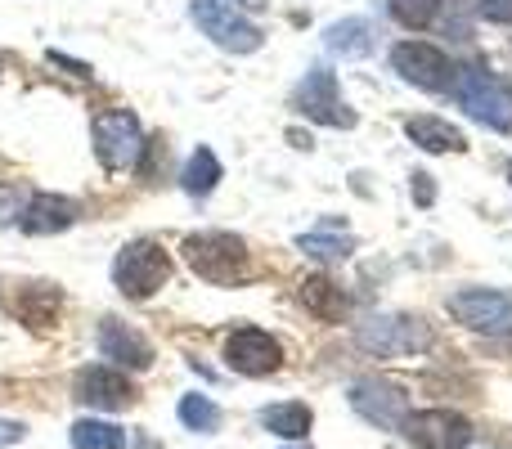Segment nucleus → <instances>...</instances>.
<instances>
[{
    "label": "nucleus",
    "mask_w": 512,
    "mask_h": 449,
    "mask_svg": "<svg viewBox=\"0 0 512 449\" xmlns=\"http://www.w3.org/2000/svg\"><path fill=\"white\" fill-rule=\"evenodd\" d=\"M99 355L113 360V364H122V369H135V373L153 364L149 337H144L140 328L122 324V319H104V324H99Z\"/></svg>",
    "instance_id": "13"
},
{
    "label": "nucleus",
    "mask_w": 512,
    "mask_h": 449,
    "mask_svg": "<svg viewBox=\"0 0 512 449\" xmlns=\"http://www.w3.org/2000/svg\"><path fill=\"white\" fill-rule=\"evenodd\" d=\"M508 180H512V167H508Z\"/></svg>",
    "instance_id": "32"
},
{
    "label": "nucleus",
    "mask_w": 512,
    "mask_h": 449,
    "mask_svg": "<svg viewBox=\"0 0 512 449\" xmlns=\"http://www.w3.org/2000/svg\"><path fill=\"white\" fill-rule=\"evenodd\" d=\"M414 198H418V207H432V198H436V189H432V176L427 171H414Z\"/></svg>",
    "instance_id": "28"
},
{
    "label": "nucleus",
    "mask_w": 512,
    "mask_h": 449,
    "mask_svg": "<svg viewBox=\"0 0 512 449\" xmlns=\"http://www.w3.org/2000/svg\"><path fill=\"white\" fill-rule=\"evenodd\" d=\"M221 158H216L207 144H198L194 153H189V162H185V171H180V189L185 194H194V198H203V194H212L216 185H221Z\"/></svg>",
    "instance_id": "21"
},
{
    "label": "nucleus",
    "mask_w": 512,
    "mask_h": 449,
    "mask_svg": "<svg viewBox=\"0 0 512 449\" xmlns=\"http://www.w3.org/2000/svg\"><path fill=\"white\" fill-rule=\"evenodd\" d=\"M189 18L198 23V32L212 36V41L230 54H256L265 45V32L243 14V9H234L230 0H194V5H189Z\"/></svg>",
    "instance_id": "4"
},
{
    "label": "nucleus",
    "mask_w": 512,
    "mask_h": 449,
    "mask_svg": "<svg viewBox=\"0 0 512 449\" xmlns=\"http://www.w3.org/2000/svg\"><path fill=\"white\" fill-rule=\"evenodd\" d=\"M355 342L369 355H418L432 346V328L418 315H373L355 328Z\"/></svg>",
    "instance_id": "6"
},
{
    "label": "nucleus",
    "mask_w": 512,
    "mask_h": 449,
    "mask_svg": "<svg viewBox=\"0 0 512 449\" xmlns=\"http://www.w3.org/2000/svg\"><path fill=\"white\" fill-rule=\"evenodd\" d=\"M297 292H301V306H306L315 319H324V324H342V319L351 315V297H346V288L333 283L328 274H306Z\"/></svg>",
    "instance_id": "16"
},
{
    "label": "nucleus",
    "mask_w": 512,
    "mask_h": 449,
    "mask_svg": "<svg viewBox=\"0 0 512 449\" xmlns=\"http://www.w3.org/2000/svg\"><path fill=\"white\" fill-rule=\"evenodd\" d=\"M310 423H315V414H310L306 405H297V400H283V405L261 409V427L270 436H283V441H306Z\"/></svg>",
    "instance_id": "20"
},
{
    "label": "nucleus",
    "mask_w": 512,
    "mask_h": 449,
    "mask_svg": "<svg viewBox=\"0 0 512 449\" xmlns=\"http://www.w3.org/2000/svg\"><path fill=\"white\" fill-rule=\"evenodd\" d=\"M239 5H248V9H261V5H265V0H239Z\"/></svg>",
    "instance_id": "31"
},
{
    "label": "nucleus",
    "mask_w": 512,
    "mask_h": 449,
    "mask_svg": "<svg viewBox=\"0 0 512 449\" xmlns=\"http://www.w3.org/2000/svg\"><path fill=\"white\" fill-rule=\"evenodd\" d=\"M454 99L463 104V113L477 117L481 126L490 131H508L512 126V95L499 86L490 72H477V68H454V81H450Z\"/></svg>",
    "instance_id": "5"
},
{
    "label": "nucleus",
    "mask_w": 512,
    "mask_h": 449,
    "mask_svg": "<svg viewBox=\"0 0 512 449\" xmlns=\"http://www.w3.org/2000/svg\"><path fill=\"white\" fill-rule=\"evenodd\" d=\"M72 449H126V432L117 423L81 418V423H72Z\"/></svg>",
    "instance_id": "22"
},
{
    "label": "nucleus",
    "mask_w": 512,
    "mask_h": 449,
    "mask_svg": "<svg viewBox=\"0 0 512 449\" xmlns=\"http://www.w3.org/2000/svg\"><path fill=\"white\" fill-rule=\"evenodd\" d=\"M405 135H409V140H414L423 153H463V149H468V140H463L459 126L441 122V117H432V113L409 117V122H405Z\"/></svg>",
    "instance_id": "17"
},
{
    "label": "nucleus",
    "mask_w": 512,
    "mask_h": 449,
    "mask_svg": "<svg viewBox=\"0 0 512 449\" xmlns=\"http://www.w3.org/2000/svg\"><path fill=\"white\" fill-rule=\"evenodd\" d=\"M225 364L234 373H243V378H270L283 364V346L265 328H234L225 337Z\"/></svg>",
    "instance_id": "11"
},
{
    "label": "nucleus",
    "mask_w": 512,
    "mask_h": 449,
    "mask_svg": "<svg viewBox=\"0 0 512 449\" xmlns=\"http://www.w3.org/2000/svg\"><path fill=\"white\" fill-rule=\"evenodd\" d=\"M23 216V203H18L14 189H0V225H14Z\"/></svg>",
    "instance_id": "27"
},
{
    "label": "nucleus",
    "mask_w": 512,
    "mask_h": 449,
    "mask_svg": "<svg viewBox=\"0 0 512 449\" xmlns=\"http://www.w3.org/2000/svg\"><path fill=\"white\" fill-rule=\"evenodd\" d=\"M14 310L32 328H50L63 310V292L54 288V283H23V288L14 292Z\"/></svg>",
    "instance_id": "19"
},
{
    "label": "nucleus",
    "mask_w": 512,
    "mask_h": 449,
    "mask_svg": "<svg viewBox=\"0 0 512 449\" xmlns=\"http://www.w3.org/2000/svg\"><path fill=\"white\" fill-rule=\"evenodd\" d=\"M391 18H396L400 27H409V32H423V27L436 23V14H441V0H387Z\"/></svg>",
    "instance_id": "24"
},
{
    "label": "nucleus",
    "mask_w": 512,
    "mask_h": 449,
    "mask_svg": "<svg viewBox=\"0 0 512 449\" xmlns=\"http://www.w3.org/2000/svg\"><path fill=\"white\" fill-rule=\"evenodd\" d=\"M391 68L400 72V81H409L418 90H450V81H454L450 54L427 41H400L391 50Z\"/></svg>",
    "instance_id": "9"
},
{
    "label": "nucleus",
    "mask_w": 512,
    "mask_h": 449,
    "mask_svg": "<svg viewBox=\"0 0 512 449\" xmlns=\"http://www.w3.org/2000/svg\"><path fill=\"white\" fill-rule=\"evenodd\" d=\"M450 315L472 333H512V292L463 288L450 297Z\"/></svg>",
    "instance_id": "8"
},
{
    "label": "nucleus",
    "mask_w": 512,
    "mask_h": 449,
    "mask_svg": "<svg viewBox=\"0 0 512 449\" xmlns=\"http://www.w3.org/2000/svg\"><path fill=\"white\" fill-rule=\"evenodd\" d=\"M472 9H477L486 23H504L512 27V0H472Z\"/></svg>",
    "instance_id": "26"
},
{
    "label": "nucleus",
    "mask_w": 512,
    "mask_h": 449,
    "mask_svg": "<svg viewBox=\"0 0 512 449\" xmlns=\"http://www.w3.org/2000/svg\"><path fill=\"white\" fill-rule=\"evenodd\" d=\"M351 409L364 418V423H378V427L400 432V423L409 418V396L400 387H391V382L360 378L351 387Z\"/></svg>",
    "instance_id": "12"
},
{
    "label": "nucleus",
    "mask_w": 512,
    "mask_h": 449,
    "mask_svg": "<svg viewBox=\"0 0 512 449\" xmlns=\"http://www.w3.org/2000/svg\"><path fill=\"white\" fill-rule=\"evenodd\" d=\"M297 247L315 261H346L355 252V238L351 234H328V229H315V234H301Z\"/></svg>",
    "instance_id": "23"
},
{
    "label": "nucleus",
    "mask_w": 512,
    "mask_h": 449,
    "mask_svg": "<svg viewBox=\"0 0 512 449\" xmlns=\"http://www.w3.org/2000/svg\"><path fill=\"white\" fill-rule=\"evenodd\" d=\"M185 265L198 279L216 283V288H239L252 279V252L239 234H225V229H203V234H189L180 247Z\"/></svg>",
    "instance_id": "1"
},
{
    "label": "nucleus",
    "mask_w": 512,
    "mask_h": 449,
    "mask_svg": "<svg viewBox=\"0 0 512 449\" xmlns=\"http://www.w3.org/2000/svg\"><path fill=\"white\" fill-rule=\"evenodd\" d=\"M167 279H171V256H167V247L153 243V238H131L113 261L117 292L131 301H149L158 288H167Z\"/></svg>",
    "instance_id": "2"
},
{
    "label": "nucleus",
    "mask_w": 512,
    "mask_h": 449,
    "mask_svg": "<svg viewBox=\"0 0 512 449\" xmlns=\"http://www.w3.org/2000/svg\"><path fill=\"white\" fill-rule=\"evenodd\" d=\"M180 423L189 427V432H216V427H221V409L212 405V400L207 396H185L180 400Z\"/></svg>",
    "instance_id": "25"
},
{
    "label": "nucleus",
    "mask_w": 512,
    "mask_h": 449,
    "mask_svg": "<svg viewBox=\"0 0 512 449\" xmlns=\"http://www.w3.org/2000/svg\"><path fill=\"white\" fill-rule=\"evenodd\" d=\"M292 104H297L301 117H310V122H319V126H342V131L355 126V113L346 108L342 90H337V77L328 68H310L306 81L297 86V95H292Z\"/></svg>",
    "instance_id": "7"
},
{
    "label": "nucleus",
    "mask_w": 512,
    "mask_h": 449,
    "mask_svg": "<svg viewBox=\"0 0 512 449\" xmlns=\"http://www.w3.org/2000/svg\"><path fill=\"white\" fill-rule=\"evenodd\" d=\"M54 63H63V68H72V77H90V68L86 63H77V59H68V54H50Z\"/></svg>",
    "instance_id": "30"
},
{
    "label": "nucleus",
    "mask_w": 512,
    "mask_h": 449,
    "mask_svg": "<svg viewBox=\"0 0 512 449\" xmlns=\"http://www.w3.org/2000/svg\"><path fill=\"white\" fill-rule=\"evenodd\" d=\"M90 135H95V158L104 171H131L140 167L144 158V131L140 117L131 108H104L90 122Z\"/></svg>",
    "instance_id": "3"
},
{
    "label": "nucleus",
    "mask_w": 512,
    "mask_h": 449,
    "mask_svg": "<svg viewBox=\"0 0 512 449\" xmlns=\"http://www.w3.org/2000/svg\"><path fill=\"white\" fill-rule=\"evenodd\" d=\"M400 432L418 449H468L472 445V423L463 414H454V409H418V414L409 409Z\"/></svg>",
    "instance_id": "10"
},
{
    "label": "nucleus",
    "mask_w": 512,
    "mask_h": 449,
    "mask_svg": "<svg viewBox=\"0 0 512 449\" xmlns=\"http://www.w3.org/2000/svg\"><path fill=\"white\" fill-rule=\"evenodd\" d=\"M324 45L333 54H342V59H364V54H373V45H378V27H373L369 18H337L324 32Z\"/></svg>",
    "instance_id": "18"
},
{
    "label": "nucleus",
    "mask_w": 512,
    "mask_h": 449,
    "mask_svg": "<svg viewBox=\"0 0 512 449\" xmlns=\"http://www.w3.org/2000/svg\"><path fill=\"white\" fill-rule=\"evenodd\" d=\"M23 436H27L23 423H9V418H0V449H5V445H18Z\"/></svg>",
    "instance_id": "29"
},
{
    "label": "nucleus",
    "mask_w": 512,
    "mask_h": 449,
    "mask_svg": "<svg viewBox=\"0 0 512 449\" xmlns=\"http://www.w3.org/2000/svg\"><path fill=\"white\" fill-rule=\"evenodd\" d=\"M72 391H77V400L81 405H90V409H126L135 400V387L126 382V373L104 369V364L81 369L77 382H72Z\"/></svg>",
    "instance_id": "14"
},
{
    "label": "nucleus",
    "mask_w": 512,
    "mask_h": 449,
    "mask_svg": "<svg viewBox=\"0 0 512 449\" xmlns=\"http://www.w3.org/2000/svg\"><path fill=\"white\" fill-rule=\"evenodd\" d=\"M81 216V203L77 198H63V194H32L23 203V216H18V225L27 229V234H63V229H72Z\"/></svg>",
    "instance_id": "15"
}]
</instances>
